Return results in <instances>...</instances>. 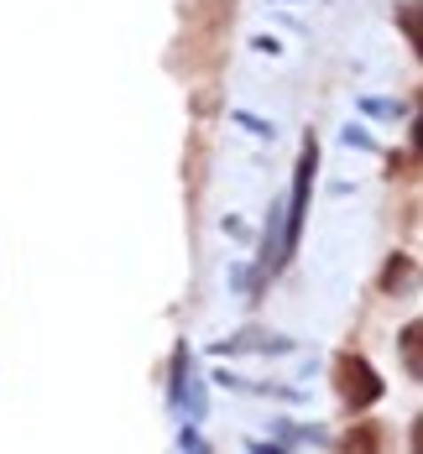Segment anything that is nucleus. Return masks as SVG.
<instances>
[{"label": "nucleus", "mask_w": 423, "mask_h": 454, "mask_svg": "<svg viewBox=\"0 0 423 454\" xmlns=\"http://www.w3.org/2000/svg\"><path fill=\"white\" fill-rule=\"evenodd\" d=\"M334 387H340V397H345L350 408H372L376 397H381V376H376L361 356H340V361H334Z\"/></svg>", "instance_id": "obj_1"}, {"label": "nucleus", "mask_w": 423, "mask_h": 454, "mask_svg": "<svg viewBox=\"0 0 423 454\" xmlns=\"http://www.w3.org/2000/svg\"><path fill=\"white\" fill-rule=\"evenodd\" d=\"M408 287H413V262H408V256L387 262V272H381V293H408Z\"/></svg>", "instance_id": "obj_2"}, {"label": "nucleus", "mask_w": 423, "mask_h": 454, "mask_svg": "<svg viewBox=\"0 0 423 454\" xmlns=\"http://www.w3.org/2000/svg\"><path fill=\"white\" fill-rule=\"evenodd\" d=\"M403 361H408V371L419 376V324H408V329H403Z\"/></svg>", "instance_id": "obj_3"}, {"label": "nucleus", "mask_w": 423, "mask_h": 454, "mask_svg": "<svg viewBox=\"0 0 423 454\" xmlns=\"http://www.w3.org/2000/svg\"><path fill=\"white\" fill-rule=\"evenodd\" d=\"M350 444H361V450H372V444H376V428H361V434H350Z\"/></svg>", "instance_id": "obj_4"}]
</instances>
